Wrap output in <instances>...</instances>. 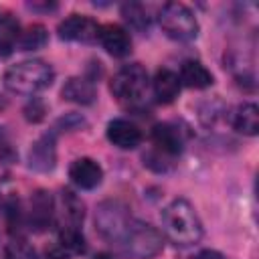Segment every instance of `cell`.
Listing matches in <instances>:
<instances>
[{"instance_id":"cell-1","label":"cell","mask_w":259,"mask_h":259,"mask_svg":"<svg viewBox=\"0 0 259 259\" xmlns=\"http://www.w3.org/2000/svg\"><path fill=\"white\" fill-rule=\"evenodd\" d=\"M162 227L166 237L178 247L196 245L202 237V223L186 198H174L162 210Z\"/></svg>"},{"instance_id":"cell-2","label":"cell","mask_w":259,"mask_h":259,"mask_svg":"<svg viewBox=\"0 0 259 259\" xmlns=\"http://www.w3.org/2000/svg\"><path fill=\"white\" fill-rule=\"evenodd\" d=\"M55 79V71L49 63L40 59H28L12 65L4 73V85L12 93L20 95H34L47 89Z\"/></svg>"},{"instance_id":"cell-3","label":"cell","mask_w":259,"mask_h":259,"mask_svg":"<svg viewBox=\"0 0 259 259\" xmlns=\"http://www.w3.org/2000/svg\"><path fill=\"white\" fill-rule=\"evenodd\" d=\"M117 245L121 253L130 259H152L158 253H162L164 237L156 227L148 223L132 221L125 233L121 235V239L117 241Z\"/></svg>"},{"instance_id":"cell-4","label":"cell","mask_w":259,"mask_h":259,"mask_svg":"<svg viewBox=\"0 0 259 259\" xmlns=\"http://www.w3.org/2000/svg\"><path fill=\"white\" fill-rule=\"evenodd\" d=\"M158 22L162 32L178 42H188L198 34V22L192 10L180 2H168L158 12Z\"/></svg>"},{"instance_id":"cell-5","label":"cell","mask_w":259,"mask_h":259,"mask_svg":"<svg viewBox=\"0 0 259 259\" xmlns=\"http://www.w3.org/2000/svg\"><path fill=\"white\" fill-rule=\"evenodd\" d=\"M148 73L142 65L132 63V65H123L111 79L109 89L113 93V97L117 101L123 103H136L144 97V93L148 91Z\"/></svg>"},{"instance_id":"cell-6","label":"cell","mask_w":259,"mask_h":259,"mask_svg":"<svg viewBox=\"0 0 259 259\" xmlns=\"http://www.w3.org/2000/svg\"><path fill=\"white\" fill-rule=\"evenodd\" d=\"M132 223L130 210L123 202L119 200H105L97 206L95 212V227L99 235L111 243H117L121 235L125 233L127 225Z\"/></svg>"},{"instance_id":"cell-7","label":"cell","mask_w":259,"mask_h":259,"mask_svg":"<svg viewBox=\"0 0 259 259\" xmlns=\"http://www.w3.org/2000/svg\"><path fill=\"white\" fill-rule=\"evenodd\" d=\"M99 24L89 18V16H81V14H71L69 18H65L59 24V36L63 40H71V42H95L99 38Z\"/></svg>"},{"instance_id":"cell-8","label":"cell","mask_w":259,"mask_h":259,"mask_svg":"<svg viewBox=\"0 0 259 259\" xmlns=\"http://www.w3.org/2000/svg\"><path fill=\"white\" fill-rule=\"evenodd\" d=\"M152 142H154V146H156L158 152H162V154H166L170 158H176L184 150L186 136H184V130H180L178 123L162 121V123H156L154 125V130H152Z\"/></svg>"},{"instance_id":"cell-9","label":"cell","mask_w":259,"mask_h":259,"mask_svg":"<svg viewBox=\"0 0 259 259\" xmlns=\"http://www.w3.org/2000/svg\"><path fill=\"white\" fill-rule=\"evenodd\" d=\"M71 182L81 190H93L103 180V168L93 158H77L69 166Z\"/></svg>"},{"instance_id":"cell-10","label":"cell","mask_w":259,"mask_h":259,"mask_svg":"<svg viewBox=\"0 0 259 259\" xmlns=\"http://www.w3.org/2000/svg\"><path fill=\"white\" fill-rule=\"evenodd\" d=\"M105 136L119 150H134V148H138L142 144V132H140V127L134 121L121 119V117L111 119L107 123Z\"/></svg>"},{"instance_id":"cell-11","label":"cell","mask_w":259,"mask_h":259,"mask_svg":"<svg viewBox=\"0 0 259 259\" xmlns=\"http://www.w3.org/2000/svg\"><path fill=\"white\" fill-rule=\"evenodd\" d=\"M55 217V202L53 196L45 190H36L30 196V210H28V225L32 231L42 233L51 227Z\"/></svg>"},{"instance_id":"cell-12","label":"cell","mask_w":259,"mask_h":259,"mask_svg":"<svg viewBox=\"0 0 259 259\" xmlns=\"http://www.w3.org/2000/svg\"><path fill=\"white\" fill-rule=\"evenodd\" d=\"M101 47L105 49L107 55L115 57V59H123L132 53V38L127 34L125 28L117 26V24H105L99 28V38Z\"/></svg>"},{"instance_id":"cell-13","label":"cell","mask_w":259,"mask_h":259,"mask_svg":"<svg viewBox=\"0 0 259 259\" xmlns=\"http://www.w3.org/2000/svg\"><path fill=\"white\" fill-rule=\"evenodd\" d=\"M57 162L55 134H45L28 150V166L36 172H51Z\"/></svg>"},{"instance_id":"cell-14","label":"cell","mask_w":259,"mask_h":259,"mask_svg":"<svg viewBox=\"0 0 259 259\" xmlns=\"http://www.w3.org/2000/svg\"><path fill=\"white\" fill-rule=\"evenodd\" d=\"M61 97L65 101H71V103H77V105H91L97 97V91H95V85L89 79L71 77V79L65 81V85L61 89Z\"/></svg>"},{"instance_id":"cell-15","label":"cell","mask_w":259,"mask_h":259,"mask_svg":"<svg viewBox=\"0 0 259 259\" xmlns=\"http://www.w3.org/2000/svg\"><path fill=\"white\" fill-rule=\"evenodd\" d=\"M152 87H154V95H156V101L158 103H172L178 93H180V79L174 71L170 69H158L156 75H154V81H152Z\"/></svg>"},{"instance_id":"cell-16","label":"cell","mask_w":259,"mask_h":259,"mask_svg":"<svg viewBox=\"0 0 259 259\" xmlns=\"http://www.w3.org/2000/svg\"><path fill=\"white\" fill-rule=\"evenodd\" d=\"M180 85H186L190 89H206L212 85V73L198 61H184L180 65Z\"/></svg>"},{"instance_id":"cell-17","label":"cell","mask_w":259,"mask_h":259,"mask_svg":"<svg viewBox=\"0 0 259 259\" xmlns=\"http://www.w3.org/2000/svg\"><path fill=\"white\" fill-rule=\"evenodd\" d=\"M233 127L245 136H255L259 132V109L255 103H243L233 115Z\"/></svg>"},{"instance_id":"cell-18","label":"cell","mask_w":259,"mask_h":259,"mask_svg":"<svg viewBox=\"0 0 259 259\" xmlns=\"http://www.w3.org/2000/svg\"><path fill=\"white\" fill-rule=\"evenodd\" d=\"M59 247L65 249L67 253L81 255L87 251V243L83 237V231L79 225H63L59 231Z\"/></svg>"},{"instance_id":"cell-19","label":"cell","mask_w":259,"mask_h":259,"mask_svg":"<svg viewBox=\"0 0 259 259\" xmlns=\"http://www.w3.org/2000/svg\"><path fill=\"white\" fill-rule=\"evenodd\" d=\"M20 38V26L12 16H0V55L8 57Z\"/></svg>"},{"instance_id":"cell-20","label":"cell","mask_w":259,"mask_h":259,"mask_svg":"<svg viewBox=\"0 0 259 259\" xmlns=\"http://www.w3.org/2000/svg\"><path fill=\"white\" fill-rule=\"evenodd\" d=\"M47 40H49L47 28L42 24H32L24 32H20L18 47H20V51H38L47 45Z\"/></svg>"},{"instance_id":"cell-21","label":"cell","mask_w":259,"mask_h":259,"mask_svg":"<svg viewBox=\"0 0 259 259\" xmlns=\"http://www.w3.org/2000/svg\"><path fill=\"white\" fill-rule=\"evenodd\" d=\"M61 200H63V214L69 221V225H81L83 217H85L83 200L77 194H73L71 190H63L61 192Z\"/></svg>"},{"instance_id":"cell-22","label":"cell","mask_w":259,"mask_h":259,"mask_svg":"<svg viewBox=\"0 0 259 259\" xmlns=\"http://www.w3.org/2000/svg\"><path fill=\"white\" fill-rule=\"evenodd\" d=\"M121 16L125 18V22L136 28V30H148L150 28V16H148V10L138 4V2H130V4H123L121 6Z\"/></svg>"},{"instance_id":"cell-23","label":"cell","mask_w":259,"mask_h":259,"mask_svg":"<svg viewBox=\"0 0 259 259\" xmlns=\"http://www.w3.org/2000/svg\"><path fill=\"white\" fill-rule=\"evenodd\" d=\"M172 160H174V158H170V156L158 152L156 148L150 150L148 154H144V166H148V168L154 170V172H168V170L172 168V164H174Z\"/></svg>"},{"instance_id":"cell-24","label":"cell","mask_w":259,"mask_h":259,"mask_svg":"<svg viewBox=\"0 0 259 259\" xmlns=\"http://www.w3.org/2000/svg\"><path fill=\"white\" fill-rule=\"evenodd\" d=\"M6 259H38L34 247H30L26 241L16 239L12 243H8L6 247Z\"/></svg>"},{"instance_id":"cell-25","label":"cell","mask_w":259,"mask_h":259,"mask_svg":"<svg viewBox=\"0 0 259 259\" xmlns=\"http://www.w3.org/2000/svg\"><path fill=\"white\" fill-rule=\"evenodd\" d=\"M45 113H47V109H45V103L40 99H30L24 107V117L32 123H38L45 117Z\"/></svg>"},{"instance_id":"cell-26","label":"cell","mask_w":259,"mask_h":259,"mask_svg":"<svg viewBox=\"0 0 259 259\" xmlns=\"http://www.w3.org/2000/svg\"><path fill=\"white\" fill-rule=\"evenodd\" d=\"M83 123H85V119L79 117V115H75V113H69L67 117L59 119V125H63V130H65V127H67V130H77V127H81Z\"/></svg>"},{"instance_id":"cell-27","label":"cell","mask_w":259,"mask_h":259,"mask_svg":"<svg viewBox=\"0 0 259 259\" xmlns=\"http://www.w3.org/2000/svg\"><path fill=\"white\" fill-rule=\"evenodd\" d=\"M192 259H225V255L219 253V251H214V249H202Z\"/></svg>"},{"instance_id":"cell-28","label":"cell","mask_w":259,"mask_h":259,"mask_svg":"<svg viewBox=\"0 0 259 259\" xmlns=\"http://www.w3.org/2000/svg\"><path fill=\"white\" fill-rule=\"evenodd\" d=\"M30 10H42V12H49V10H55L57 4L55 2H28L26 4Z\"/></svg>"},{"instance_id":"cell-29","label":"cell","mask_w":259,"mask_h":259,"mask_svg":"<svg viewBox=\"0 0 259 259\" xmlns=\"http://www.w3.org/2000/svg\"><path fill=\"white\" fill-rule=\"evenodd\" d=\"M6 105H8L6 97H2V95H0V111H2V109H6Z\"/></svg>"},{"instance_id":"cell-30","label":"cell","mask_w":259,"mask_h":259,"mask_svg":"<svg viewBox=\"0 0 259 259\" xmlns=\"http://www.w3.org/2000/svg\"><path fill=\"white\" fill-rule=\"evenodd\" d=\"M95 259H111V257H109V255H105V253H99Z\"/></svg>"}]
</instances>
